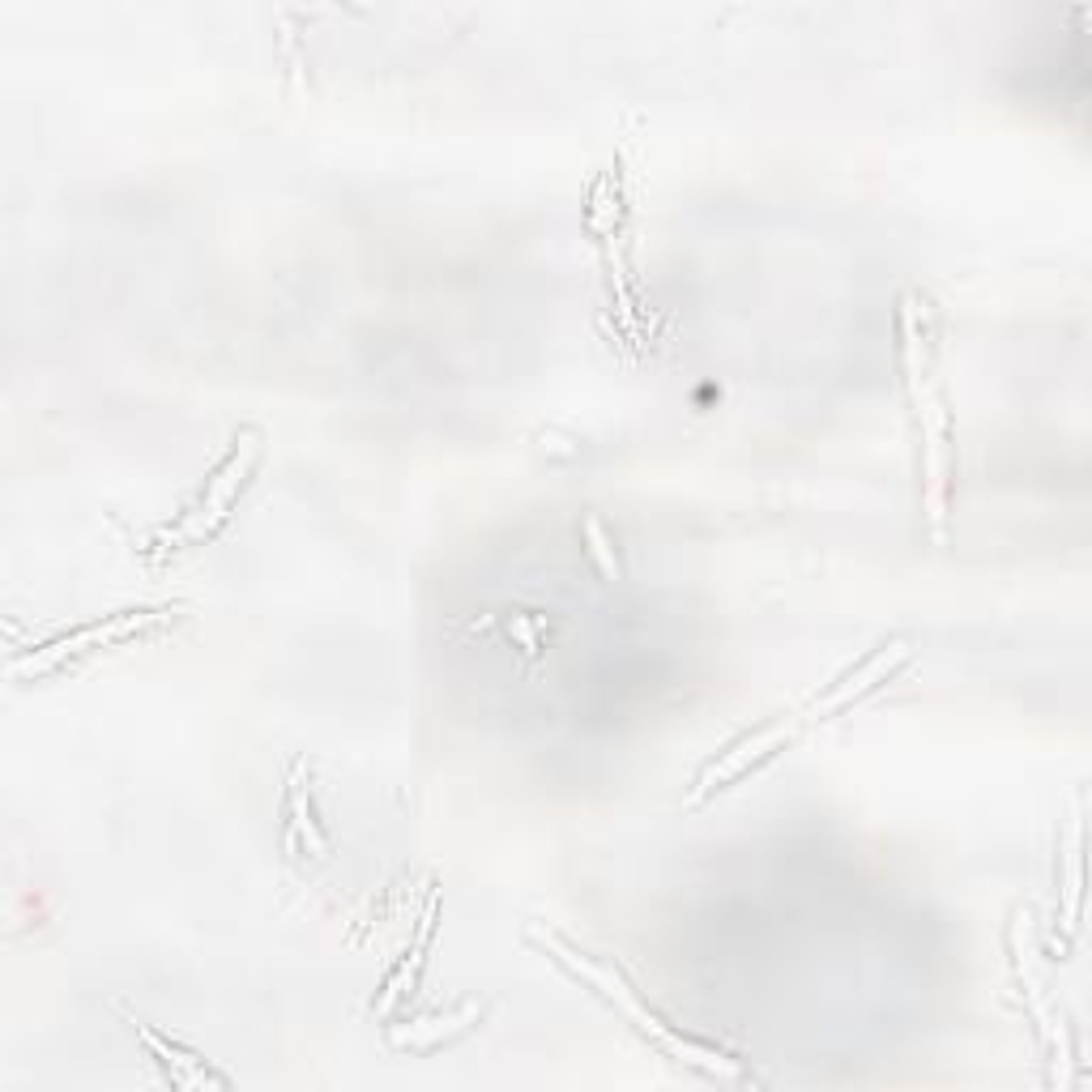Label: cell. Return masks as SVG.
I'll return each mask as SVG.
<instances>
[{"instance_id":"6da1fadb","label":"cell","mask_w":1092,"mask_h":1092,"mask_svg":"<svg viewBox=\"0 0 1092 1092\" xmlns=\"http://www.w3.org/2000/svg\"><path fill=\"white\" fill-rule=\"evenodd\" d=\"M252 461H256V436H243L239 444L231 448L227 465H223V470L214 474L210 491H205V504H201V512H196V521H192V534L210 530V525H214L218 517H223V508L231 504V495H235V491L243 487V478H248Z\"/></svg>"},{"instance_id":"7a4b0ae2","label":"cell","mask_w":1092,"mask_h":1092,"mask_svg":"<svg viewBox=\"0 0 1092 1092\" xmlns=\"http://www.w3.org/2000/svg\"><path fill=\"white\" fill-rule=\"evenodd\" d=\"M290 811H294V828L303 832V841L312 845V854H325V837L312 819V806H308V794H303L299 781H290Z\"/></svg>"},{"instance_id":"3957f363","label":"cell","mask_w":1092,"mask_h":1092,"mask_svg":"<svg viewBox=\"0 0 1092 1092\" xmlns=\"http://www.w3.org/2000/svg\"><path fill=\"white\" fill-rule=\"evenodd\" d=\"M461 1020H427V1024H410L401 1033H392V1046H432V1041L457 1033Z\"/></svg>"},{"instance_id":"277c9868","label":"cell","mask_w":1092,"mask_h":1092,"mask_svg":"<svg viewBox=\"0 0 1092 1092\" xmlns=\"http://www.w3.org/2000/svg\"><path fill=\"white\" fill-rule=\"evenodd\" d=\"M585 538H589V555L598 559L602 576L606 581H619V559H615V550H610V543L602 538V530H598V521H585Z\"/></svg>"}]
</instances>
